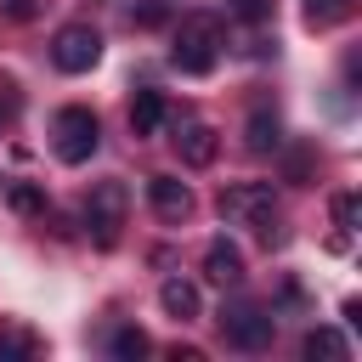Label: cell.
<instances>
[{
  "label": "cell",
  "mask_w": 362,
  "mask_h": 362,
  "mask_svg": "<svg viewBox=\"0 0 362 362\" xmlns=\"http://www.w3.org/2000/svg\"><path fill=\"white\" fill-rule=\"evenodd\" d=\"M221 328H226V339L243 345V351L272 345V317H266L260 305H232V311H221Z\"/></svg>",
  "instance_id": "6"
},
{
  "label": "cell",
  "mask_w": 362,
  "mask_h": 362,
  "mask_svg": "<svg viewBox=\"0 0 362 362\" xmlns=\"http://www.w3.org/2000/svg\"><path fill=\"white\" fill-rule=\"evenodd\" d=\"M204 272H209V283H221V288L243 283V249L226 243V238H215V243L204 249Z\"/></svg>",
  "instance_id": "8"
},
{
  "label": "cell",
  "mask_w": 362,
  "mask_h": 362,
  "mask_svg": "<svg viewBox=\"0 0 362 362\" xmlns=\"http://www.w3.org/2000/svg\"><path fill=\"white\" fill-rule=\"evenodd\" d=\"M107 351H113L119 362H136V356H147V334H141V328H119V334L107 339Z\"/></svg>",
  "instance_id": "16"
},
{
  "label": "cell",
  "mask_w": 362,
  "mask_h": 362,
  "mask_svg": "<svg viewBox=\"0 0 362 362\" xmlns=\"http://www.w3.org/2000/svg\"><path fill=\"white\" fill-rule=\"evenodd\" d=\"M158 305H164V317L187 322V317H198V288H192L187 277H164V288H158Z\"/></svg>",
  "instance_id": "10"
},
{
  "label": "cell",
  "mask_w": 362,
  "mask_h": 362,
  "mask_svg": "<svg viewBox=\"0 0 362 362\" xmlns=\"http://www.w3.org/2000/svg\"><path fill=\"white\" fill-rule=\"evenodd\" d=\"M6 113H11V85L0 79V124H6Z\"/></svg>",
  "instance_id": "22"
},
{
  "label": "cell",
  "mask_w": 362,
  "mask_h": 362,
  "mask_svg": "<svg viewBox=\"0 0 362 362\" xmlns=\"http://www.w3.org/2000/svg\"><path fill=\"white\" fill-rule=\"evenodd\" d=\"M158 124H164V96H158V90H136V102H130V130H136V136H158Z\"/></svg>",
  "instance_id": "11"
},
{
  "label": "cell",
  "mask_w": 362,
  "mask_h": 362,
  "mask_svg": "<svg viewBox=\"0 0 362 362\" xmlns=\"http://www.w3.org/2000/svg\"><path fill=\"white\" fill-rule=\"evenodd\" d=\"M96 57H102V34H96L90 23H68V28H57V40H51V62H57L62 74H85V68H96Z\"/></svg>",
  "instance_id": "5"
},
{
  "label": "cell",
  "mask_w": 362,
  "mask_h": 362,
  "mask_svg": "<svg viewBox=\"0 0 362 362\" xmlns=\"http://www.w3.org/2000/svg\"><path fill=\"white\" fill-rule=\"evenodd\" d=\"M170 356H175V362H204V351H198V345H175Z\"/></svg>",
  "instance_id": "21"
},
{
  "label": "cell",
  "mask_w": 362,
  "mask_h": 362,
  "mask_svg": "<svg viewBox=\"0 0 362 362\" xmlns=\"http://www.w3.org/2000/svg\"><path fill=\"white\" fill-rule=\"evenodd\" d=\"M300 17H305V28H334V23L351 17V0H305Z\"/></svg>",
  "instance_id": "13"
},
{
  "label": "cell",
  "mask_w": 362,
  "mask_h": 362,
  "mask_svg": "<svg viewBox=\"0 0 362 362\" xmlns=\"http://www.w3.org/2000/svg\"><path fill=\"white\" fill-rule=\"evenodd\" d=\"M175 147H181V158H187L192 170H204V164H215V147H221V141H215V130H209V124H198V119H192V124H181Z\"/></svg>",
  "instance_id": "9"
},
{
  "label": "cell",
  "mask_w": 362,
  "mask_h": 362,
  "mask_svg": "<svg viewBox=\"0 0 362 362\" xmlns=\"http://www.w3.org/2000/svg\"><path fill=\"white\" fill-rule=\"evenodd\" d=\"M221 45H226V23H221L215 11H192V17H181V28H175L170 62H175L181 74H209L215 57H221Z\"/></svg>",
  "instance_id": "1"
},
{
  "label": "cell",
  "mask_w": 362,
  "mask_h": 362,
  "mask_svg": "<svg viewBox=\"0 0 362 362\" xmlns=\"http://www.w3.org/2000/svg\"><path fill=\"white\" fill-rule=\"evenodd\" d=\"M0 11H6V17H17V23H23V17H34V0H0Z\"/></svg>",
  "instance_id": "20"
},
{
  "label": "cell",
  "mask_w": 362,
  "mask_h": 362,
  "mask_svg": "<svg viewBox=\"0 0 362 362\" xmlns=\"http://www.w3.org/2000/svg\"><path fill=\"white\" fill-rule=\"evenodd\" d=\"M147 204H153L158 221H187L192 215V187L175 181V175H153L147 181Z\"/></svg>",
  "instance_id": "7"
},
{
  "label": "cell",
  "mask_w": 362,
  "mask_h": 362,
  "mask_svg": "<svg viewBox=\"0 0 362 362\" xmlns=\"http://www.w3.org/2000/svg\"><path fill=\"white\" fill-rule=\"evenodd\" d=\"M243 141H249L255 153L277 147V141H283V124H277V113H266V107H260V113H249V136H243Z\"/></svg>",
  "instance_id": "14"
},
{
  "label": "cell",
  "mask_w": 362,
  "mask_h": 362,
  "mask_svg": "<svg viewBox=\"0 0 362 362\" xmlns=\"http://www.w3.org/2000/svg\"><path fill=\"white\" fill-rule=\"evenodd\" d=\"M40 334H28L23 322H0V356H40Z\"/></svg>",
  "instance_id": "12"
},
{
  "label": "cell",
  "mask_w": 362,
  "mask_h": 362,
  "mask_svg": "<svg viewBox=\"0 0 362 362\" xmlns=\"http://www.w3.org/2000/svg\"><path fill=\"white\" fill-rule=\"evenodd\" d=\"M6 198H11V209H17V215H40V209H45V192H40V187H28V181H17Z\"/></svg>",
  "instance_id": "18"
},
{
  "label": "cell",
  "mask_w": 362,
  "mask_h": 362,
  "mask_svg": "<svg viewBox=\"0 0 362 362\" xmlns=\"http://www.w3.org/2000/svg\"><path fill=\"white\" fill-rule=\"evenodd\" d=\"M221 215H232L238 226H255L266 243L277 238V192L272 181H238L221 192Z\"/></svg>",
  "instance_id": "2"
},
{
  "label": "cell",
  "mask_w": 362,
  "mask_h": 362,
  "mask_svg": "<svg viewBox=\"0 0 362 362\" xmlns=\"http://www.w3.org/2000/svg\"><path fill=\"white\" fill-rule=\"evenodd\" d=\"M356 215H362V204H356V192H339V198H334V221H339V226L351 232V226H356Z\"/></svg>",
  "instance_id": "19"
},
{
  "label": "cell",
  "mask_w": 362,
  "mask_h": 362,
  "mask_svg": "<svg viewBox=\"0 0 362 362\" xmlns=\"http://www.w3.org/2000/svg\"><path fill=\"white\" fill-rule=\"evenodd\" d=\"M130 23H136V28H158V23H170V0H136V6H130Z\"/></svg>",
  "instance_id": "17"
},
{
  "label": "cell",
  "mask_w": 362,
  "mask_h": 362,
  "mask_svg": "<svg viewBox=\"0 0 362 362\" xmlns=\"http://www.w3.org/2000/svg\"><path fill=\"white\" fill-rule=\"evenodd\" d=\"M124 204H130L124 181H102V187L90 192V204H85V226H90L96 249H113V243H119V226H124Z\"/></svg>",
  "instance_id": "4"
},
{
  "label": "cell",
  "mask_w": 362,
  "mask_h": 362,
  "mask_svg": "<svg viewBox=\"0 0 362 362\" xmlns=\"http://www.w3.org/2000/svg\"><path fill=\"white\" fill-rule=\"evenodd\" d=\"M300 351H305L311 362H317V356H328V362H339V356H345V339H339L334 328H311V334L300 339Z\"/></svg>",
  "instance_id": "15"
},
{
  "label": "cell",
  "mask_w": 362,
  "mask_h": 362,
  "mask_svg": "<svg viewBox=\"0 0 362 362\" xmlns=\"http://www.w3.org/2000/svg\"><path fill=\"white\" fill-rule=\"evenodd\" d=\"M51 136H57L51 147H57L62 164H85V158L96 153V141H102V124H96L90 107H62L57 124H51Z\"/></svg>",
  "instance_id": "3"
}]
</instances>
